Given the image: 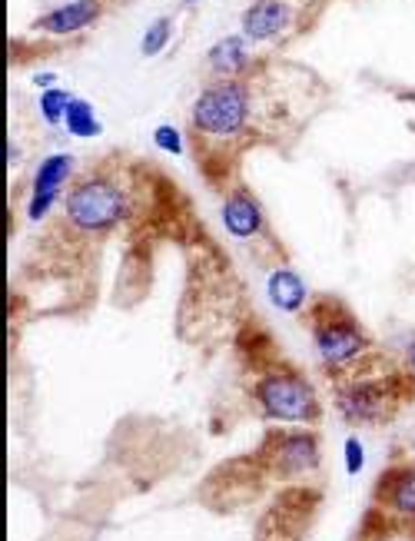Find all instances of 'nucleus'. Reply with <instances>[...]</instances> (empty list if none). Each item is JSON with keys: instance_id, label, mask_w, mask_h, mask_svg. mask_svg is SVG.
I'll return each instance as SVG.
<instances>
[{"instance_id": "obj_8", "label": "nucleus", "mask_w": 415, "mask_h": 541, "mask_svg": "<svg viewBox=\"0 0 415 541\" xmlns=\"http://www.w3.org/2000/svg\"><path fill=\"white\" fill-rule=\"evenodd\" d=\"M372 508L399 532L415 535V459L389 465L372 488Z\"/></svg>"}, {"instance_id": "obj_1", "label": "nucleus", "mask_w": 415, "mask_h": 541, "mask_svg": "<svg viewBox=\"0 0 415 541\" xmlns=\"http://www.w3.org/2000/svg\"><path fill=\"white\" fill-rule=\"evenodd\" d=\"M306 329L313 352L332 379L349 376V372L362 369V362L372 356V336L366 326L356 319L346 303L339 299H313L306 309Z\"/></svg>"}, {"instance_id": "obj_15", "label": "nucleus", "mask_w": 415, "mask_h": 541, "mask_svg": "<svg viewBox=\"0 0 415 541\" xmlns=\"http://www.w3.org/2000/svg\"><path fill=\"white\" fill-rule=\"evenodd\" d=\"M77 93L74 90H67V87H50V90H40L37 93V113H40V120L47 123V127H64V120H67V110H70V103H74Z\"/></svg>"}, {"instance_id": "obj_20", "label": "nucleus", "mask_w": 415, "mask_h": 541, "mask_svg": "<svg viewBox=\"0 0 415 541\" xmlns=\"http://www.w3.org/2000/svg\"><path fill=\"white\" fill-rule=\"evenodd\" d=\"M4 160L10 170H17V163H20V147H17V140H7L4 143Z\"/></svg>"}, {"instance_id": "obj_6", "label": "nucleus", "mask_w": 415, "mask_h": 541, "mask_svg": "<svg viewBox=\"0 0 415 541\" xmlns=\"http://www.w3.org/2000/svg\"><path fill=\"white\" fill-rule=\"evenodd\" d=\"M259 465L276 482H303L313 478L323 465V449H319V435L313 429H299V425H276L259 445Z\"/></svg>"}, {"instance_id": "obj_22", "label": "nucleus", "mask_w": 415, "mask_h": 541, "mask_svg": "<svg viewBox=\"0 0 415 541\" xmlns=\"http://www.w3.org/2000/svg\"><path fill=\"white\" fill-rule=\"evenodd\" d=\"M409 452H412V459H415V432H412V439H409Z\"/></svg>"}, {"instance_id": "obj_21", "label": "nucleus", "mask_w": 415, "mask_h": 541, "mask_svg": "<svg viewBox=\"0 0 415 541\" xmlns=\"http://www.w3.org/2000/svg\"><path fill=\"white\" fill-rule=\"evenodd\" d=\"M402 369H406L409 376L415 379V339L406 346V356H402Z\"/></svg>"}, {"instance_id": "obj_4", "label": "nucleus", "mask_w": 415, "mask_h": 541, "mask_svg": "<svg viewBox=\"0 0 415 541\" xmlns=\"http://www.w3.org/2000/svg\"><path fill=\"white\" fill-rule=\"evenodd\" d=\"M130 193L113 180V176L93 173L77 176L60 203L64 223L80 236H107L120 230L130 216Z\"/></svg>"}, {"instance_id": "obj_7", "label": "nucleus", "mask_w": 415, "mask_h": 541, "mask_svg": "<svg viewBox=\"0 0 415 541\" xmlns=\"http://www.w3.org/2000/svg\"><path fill=\"white\" fill-rule=\"evenodd\" d=\"M77 180V156L70 150H50L34 163L30 173V190L24 200L27 223H47L50 213L57 210V203H64L70 183Z\"/></svg>"}, {"instance_id": "obj_3", "label": "nucleus", "mask_w": 415, "mask_h": 541, "mask_svg": "<svg viewBox=\"0 0 415 541\" xmlns=\"http://www.w3.org/2000/svg\"><path fill=\"white\" fill-rule=\"evenodd\" d=\"M253 405L259 419L273 425H299V429H313L323 422V399L313 379L303 369L276 362L263 369L253 382Z\"/></svg>"}, {"instance_id": "obj_12", "label": "nucleus", "mask_w": 415, "mask_h": 541, "mask_svg": "<svg viewBox=\"0 0 415 541\" xmlns=\"http://www.w3.org/2000/svg\"><path fill=\"white\" fill-rule=\"evenodd\" d=\"M266 299L279 309L283 316H306L309 309V283L306 276L293 269L289 263H279L266 273Z\"/></svg>"}, {"instance_id": "obj_17", "label": "nucleus", "mask_w": 415, "mask_h": 541, "mask_svg": "<svg viewBox=\"0 0 415 541\" xmlns=\"http://www.w3.org/2000/svg\"><path fill=\"white\" fill-rule=\"evenodd\" d=\"M150 140H153V147H157L160 153H166V156H183L186 153L183 130L173 127V123H157L153 133H150Z\"/></svg>"}, {"instance_id": "obj_16", "label": "nucleus", "mask_w": 415, "mask_h": 541, "mask_svg": "<svg viewBox=\"0 0 415 541\" xmlns=\"http://www.w3.org/2000/svg\"><path fill=\"white\" fill-rule=\"evenodd\" d=\"M170 40H173V17H157V20H150L147 30L140 34V54L153 60V57H160L166 47H170Z\"/></svg>"}, {"instance_id": "obj_18", "label": "nucleus", "mask_w": 415, "mask_h": 541, "mask_svg": "<svg viewBox=\"0 0 415 541\" xmlns=\"http://www.w3.org/2000/svg\"><path fill=\"white\" fill-rule=\"evenodd\" d=\"M342 465H346L349 475H359L362 468H366V445H362L359 435H349V439L342 442Z\"/></svg>"}, {"instance_id": "obj_10", "label": "nucleus", "mask_w": 415, "mask_h": 541, "mask_svg": "<svg viewBox=\"0 0 415 541\" xmlns=\"http://www.w3.org/2000/svg\"><path fill=\"white\" fill-rule=\"evenodd\" d=\"M100 17H103L100 0H64V4L50 7L47 14H40L34 20V30L47 37H77L97 24Z\"/></svg>"}, {"instance_id": "obj_11", "label": "nucleus", "mask_w": 415, "mask_h": 541, "mask_svg": "<svg viewBox=\"0 0 415 541\" xmlns=\"http://www.w3.org/2000/svg\"><path fill=\"white\" fill-rule=\"evenodd\" d=\"M289 24H293L289 0H253L240 17V34L249 44H269L283 37Z\"/></svg>"}, {"instance_id": "obj_13", "label": "nucleus", "mask_w": 415, "mask_h": 541, "mask_svg": "<svg viewBox=\"0 0 415 541\" xmlns=\"http://www.w3.org/2000/svg\"><path fill=\"white\" fill-rule=\"evenodd\" d=\"M249 60H253V44L243 34H226L206 50V67L223 80H240L249 70Z\"/></svg>"}, {"instance_id": "obj_19", "label": "nucleus", "mask_w": 415, "mask_h": 541, "mask_svg": "<svg viewBox=\"0 0 415 541\" xmlns=\"http://www.w3.org/2000/svg\"><path fill=\"white\" fill-rule=\"evenodd\" d=\"M30 83H34L37 90H50V87H57V83H60V77L54 74V70H40V74H34V77H30Z\"/></svg>"}, {"instance_id": "obj_2", "label": "nucleus", "mask_w": 415, "mask_h": 541, "mask_svg": "<svg viewBox=\"0 0 415 541\" xmlns=\"http://www.w3.org/2000/svg\"><path fill=\"white\" fill-rule=\"evenodd\" d=\"M415 392V379L406 369L399 372H349L332 379V409L346 425L372 429L396 419V412Z\"/></svg>"}, {"instance_id": "obj_9", "label": "nucleus", "mask_w": 415, "mask_h": 541, "mask_svg": "<svg viewBox=\"0 0 415 541\" xmlns=\"http://www.w3.org/2000/svg\"><path fill=\"white\" fill-rule=\"evenodd\" d=\"M220 226L233 243H256L269 233V220L263 203L256 200V193H249L246 186L223 193L220 200Z\"/></svg>"}, {"instance_id": "obj_5", "label": "nucleus", "mask_w": 415, "mask_h": 541, "mask_svg": "<svg viewBox=\"0 0 415 541\" xmlns=\"http://www.w3.org/2000/svg\"><path fill=\"white\" fill-rule=\"evenodd\" d=\"M249 120H253V90L246 80H223L213 77L206 87L196 93L190 107V127L200 140L210 143H230L243 137Z\"/></svg>"}, {"instance_id": "obj_23", "label": "nucleus", "mask_w": 415, "mask_h": 541, "mask_svg": "<svg viewBox=\"0 0 415 541\" xmlns=\"http://www.w3.org/2000/svg\"><path fill=\"white\" fill-rule=\"evenodd\" d=\"M183 4H196V0H183Z\"/></svg>"}, {"instance_id": "obj_14", "label": "nucleus", "mask_w": 415, "mask_h": 541, "mask_svg": "<svg viewBox=\"0 0 415 541\" xmlns=\"http://www.w3.org/2000/svg\"><path fill=\"white\" fill-rule=\"evenodd\" d=\"M64 133L74 140H97L103 137V120L97 107L87 100V97H74L67 110V120H64Z\"/></svg>"}]
</instances>
